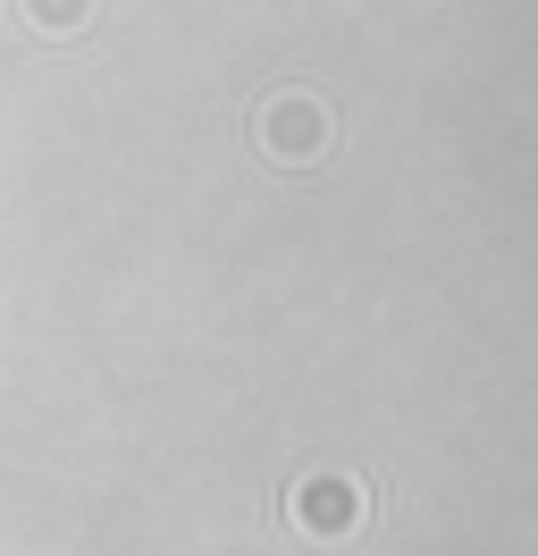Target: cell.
I'll return each instance as SVG.
<instances>
[{
    "instance_id": "3",
    "label": "cell",
    "mask_w": 538,
    "mask_h": 556,
    "mask_svg": "<svg viewBox=\"0 0 538 556\" xmlns=\"http://www.w3.org/2000/svg\"><path fill=\"white\" fill-rule=\"evenodd\" d=\"M85 9H93V0H34V26H42V35H67V26H85Z\"/></svg>"
},
{
    "instance_id": "1",
    "label": "cell",
    "mask_w": 538,
    "mask_h": 556,
    "mask_svg": "<svg viewBox=\"0 0 538 556\" xmlns=\"http://www.w3.org/2000/svg\"><path fill=\"white\" fill-rule=\"evenodd\" d=\"M295 522L311 531V540H336V531L362 522V489L345 481V472H311V481L295 489Z\"/></svg>"
},
{
    "instance_id": "2",
    "label": "cell",
    "mask_w": 538,
    "mask_h": 556,
    "mask_svg": "<svg viewBox=\"0 0 538 556\" xmlns=\"http://www.w3.org/2000/svg\"><path fill=\"white\" fill-rule=\"evenodd\" d=\"M320 136H329V127H320V102H311V93H278V102L261 110V143L278 161H311Z\"/></svg>"
}]
</instances>
